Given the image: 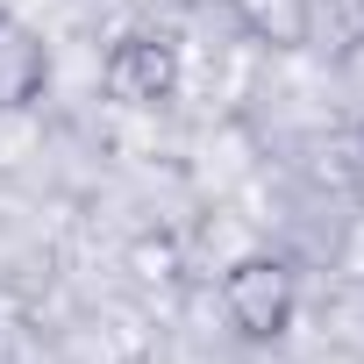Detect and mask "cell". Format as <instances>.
<instances>
[{
  "label": "cell",
  "mask_w": 364,
  "mask_h": 364,
  "mask_svg": "<svg viewBox=\"0 0 364 364\" xmlns=\"http://www.w3.org/2000/svg\"><path fill=\"white\" fill-rule=\"evenodd\" d=\"M0 15H8V8H0Z\"/></svg>",
  "instance_id": "obj_5"
},
{
  "label": "cell",
  "mask_w": 364,
  "mask_h": 364,
  "mask_svg": "<svg viewBox=\"0 0 364 364\" xmlns=\"http://www.w3.org/2000/svg\"><path fill=\"white\" fill-rule=\"evenodd\" d=\"M178 79H186V65H178V43L164 29H129L107 43L100 58V93L129 114H157L178 100Z\"/></svg>",
  "instance_id": "obj_2"
},
{
  "label": "cell",
  "mask_w": 364,
  "mask_h": 364,
  "mask_svg": "<svg viewBox=\"0 0 364 364\" xmlns=\"http://www.w3.org/2000/svg\"><path fill=\"white\" fill-rule=\"evenodd\" d=\"M222 321L243 343H286L300 321V272L279 250H243L222 272Z\"/></svg>",
  "instance_id": "obj_1"
},
{
  "label": "cell",
  "mask_w": 364,
  "mask_h": 364,
  "mask_svg": "<svg viewBox=\"0 0 364 364\" xmlns=\"http://www.w3.org/2000/svg\"><path fill=\"white\" fill-rule=\"evenodd\" d=\"M50 43L22 15H0V114H29L50 93Z\"/></svg>",
  "instance_id": "obj_3"
},
{
  "label": "cell",
  "mask_w": 364,
  "mask_h": 364,
  "mask_svg": "<svg viewBox=\"0 0 364 364\" xmlns=\"http://www.w3.org/2000/svg\"><path fill=\"white\" fill-rule=\"evenodd\" d=\"M229 15L264 50H307L314 43V0H229Z\"/></svg>",
  "instance_id": "obj_4"
}]
</instances>
